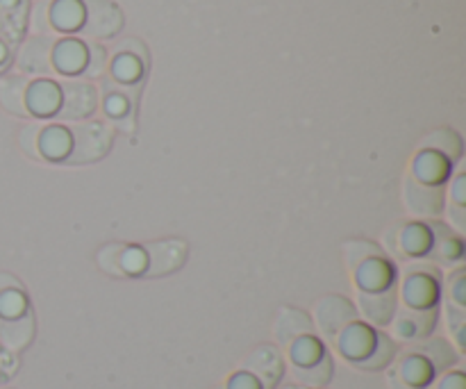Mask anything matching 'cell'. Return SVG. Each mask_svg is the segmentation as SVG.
Here are the masks:
<instances>
[{"mask_svg": "<svg viewBox=\"0 0 466 389\" xmlns=\"http://www.w3.org/2000/svg\"><path fill=\"white\" fill-rule=\"evenodd\" d=\"M73 150L66 155L68 164H91L109 153L114 141V132L107 123L89 121L73 128Z\"/></svg>", "mask_w": 466, "mask_h": 389, "instance_id": "1", "label": "cell"}, {"mask_svg": "<svg viewBox=\"0 0 466 389\" xmlns=\"http://www.w3.org/2000/svg\"><path fill=\"white\" fill-rule=\"evenodd\" d=\"M85 21L82 32L94 39H109L123 26V14L112 0H85Z\"/></svg>", "mask_w": 466, "mask_h": 389, "instance_id": "2", "label": "cell"}, {"mask_svg": "<svg viewBox=\"0 0 466 389\" xmlns=\"http://www.w3.org/2000/svg\"><path fill=\"white\" fill-rule=\"evenodd\" d=\"M317 322L323 337L335 342V337L339 335L346 326L358 322V310H355V305L350 303L349 299H344V296H326V299L317 303Z\"/></svg>", "mask_w": 466, "mask_h": 389, "instance_id": "3", "label": "cell"}, {"mask_svg": "<svg viewBox=\"0 0 466 389\" xmlns=\"http://www.w3.org/2000/svg\"><path fill=\"white\" fill-rule=\"evenodd\" d=\"M62 107L57 112L62 121H80L96 112L98 96H96L94 85L85 80H66L62 85Z\"/></svg>", "mask_w": 466, "mask_h": 389, "instance_id": "4", "label": "cell"}, {"mask_svg": "<svg viewBox=\"0 0 466 389\" xmlns=\"http://www.w3.org/2000/svg\"><path fill=\"white\" fill-rule=\"evenodd\" d=\"M437 328V308L428 310H414V308H400L394 314V335L399 340L414 344L426 337L432 335Z\"/></svg>", "mask_w": 466, "mask_h": 389, "instance_id": "5", "label": "cell"}, {"mask_svg": "<svg viewBox=\"0 0 466 389\" xmlns=\"http://www.w3.org/2000/svg\"><path fill=\"white\" fill-rule=\"evenodd\" d=\"M376 335L378 331H373L369 323L353 322L335 337V346L350 364H358L364 358H369V353L376 346Z\"/></svg>", "mask_w": 466, "mask_h": 389, "instance_id": "6", "label": "cell"}, {"mask_svg": "<svg viewBox=\"0 0 466 389\" xmlns=\"http://www.w3.org/2000/svg\"><path fill=\"white\" fill-rule=\"evenodd\" d=\"M148 269L146 276H168L177 271L187 260V244L182 240H164L146 246Z\"/></svg>", "mask_w": 466, "mask_h": 389, "instance_id": "7", "label": "cell"}, {"mask_svg": "<svg viewBox=\"0 0 466 389\" xmlns=\"http://www.w3.org/2000/svg\"><path fill=\"white\" fill-rule=\"evenodd\" d=\"M244 369L258 378L262 389H273L280 383L282 374H285V360H282L280 351L276 346H259L258 351L248 355Z\"/></svg>", "mask_w": 466, "mask_h": 389, "instance_id": "8", "label": "cell"}, {"mask_svg": "<svg viewBox=\"0 0 466 389\" xmlns=\"http://www.w3.org/2000/svg\"><path fill=\"white\" fill-rule=\"evenodd\" d=\"M405 199L408 208L419 217H437L444 210V189L440 185H426L417 178H408L405 182Z\"/></svg>", "mask_w": 466, "mask_h": 389, "instance_id": "9", "label": "cell"}, {"mask_svg": "<svg viewBox=\"0 0 466 389\" xmlns=\"http://www.w3.org/2000/svg\"><path fill=\"white\" fill-rule=\"evenodd\" d=\"M360 312L373 326H390L396 314V285L382 292H360Z\"/></svg>", "mask_w": 466, "mask_h": 389, "instance_id": "10", "label": "cell"}, {"mask_svg": "<svg viewBox=\"0 0 466 389\" xmlns=\"http://www.w3.org/2000/svg\"><path fill=\"white\" fill-rule=\"evenodd\" d=\"M391 372L412 389L431 387V383L437 378V372L432 369V364L421 353H414V351H405L403 358L394 364Z\"/></svg>", "mask_w": 466, "mask_h": 389, "instance_id": "11", "label": "cell"}, {"mask_svg": "<svg viewBox=\"0 0 466 389\" xmlns=\"http://www.w3.org/2000/svg\"><path fill=\"white\" fill-rule=\"evenodd\" d=\"M53 36H32L18 55V67L25 73L46 76L53 71Z\"/></svg>", "mask_w": 466, "mask_h": 389, "instance_id": "12", "label": "cell"}, {"mask_svg": "<svg viewBox=\"0 0 466 389\" xmlns=\"http://www.w3.org/2000/svg\"><path fill=\"white\" fill-rule=\"evenodd\" d=\"M405 308L414 310H428L435 308L437 299H440V287H437V278L428 276V273H408V281L403 287Z\"/></svg>", "mask_w": 466, "mask_h": 389, "instance_id": "13", "label": "cell"}, {"mask_svg": "<svg viewBox=\"0 0 466 389\" xmlns=\"http://www.w3.org/2000/svg\"><path fill=\"white\" fill-rule=\"evenodd\" d=\"M408 351H414V353H421L428 363L432 364L437 374H444L449 372L451 367H455L460 360L458 351L451 346L449 340L444 337H426L421 342H414Z\"/></svg>", "mask_w": 466, "mask_h": 389, "instance_id": "14", "label": "cell"}, {"mask_svg": "<svg viewBox=\"0 0 466 389\" xmlns=\"http://www.w3.org/2000/svg\"><path fill=\"white\" fill-rule=\"evenodd\" d=\"M312 331H314L312 322H309L308 314L300 312V310L285 308V310H280V314H278L276 337H278V342L285 346V349L291 344V342L299 340V337L312 335Z\"/></svg>", "mask_w": 466, "mask_h": 389, "instance_id": "15", "label": "cell"}, {"mask_svg": "<svg viewBox=\"0 0 466 389\" xmlns=\"http://www.w3.org/2000/svg\"><path fill=\"white\" fill-rule=\"evenodd\" d=\"M35 337V322L25 312L18 319H0V342L12 351H23Z\"/></svg>", "mask_w": 466, "mask_h": 389, "instance_id": "16", "label": "cell"}, {"mask_svg": "<svg viewBox=\"0 0 466 389\" xmlns=\"http://www.w3.org/2000/svg\"><path fill=\"white\" fill-rule=\"evenodd\" d=\"M27 80L23 76H7L0 80V103L16 117H27Z\"/></svg>", "mask_w": 466, "mask_h": 389, "instance_id": "17", "label": "cell"}, {"mask_svg": "<svg viewBox=\"0 0 466 389\" xmlns=\"http://www.w3.org/2000/svg\"><path fill=\"white\" fill-rule=\"evenodd\" d=\"M396 351H399L396 349V342L391 340L390 335H385V333L378 331L376 346H373V351L369 353V358H364L362 363L353 364V367L364 369V372H380V369H387L391 363H394Z\"/></svg>", "mask_w": 466, "mask_h": 389, "instance_id": "18", "label": "cell"}, {"mask_svg": "<svg viewBox=\"0 0 466 389\" xmlns=\"http://www.w3.org/2000/svg\"><path fill=\"white\" fill-rule=\"evenodd\" d=\"M287 351H289L294 367H312V364H317L326 355V349H323V344L314 335L299 337V340H294L287 346Z\"/></svg>", "mask_w": 466, "mask_h": 389, "instance_id": "19", "label": "cell"}, {"mask_svg": "<svg viewBox=\"0 0 466 389\" xmlns=\"http://www.w3.org/2000/svg\"><path fill=\"white\" fill-rule=\"evenodd\" d=\"M358 281L362 292H382L387 287L394 285V278H391L390 267L382 262V258H376L373 262L364 264L358 271Z\"/></svg>", "mask_w": 466, "mask_h": 389, "instance_id": "20", "label": "cell"}, {"mask_svg": "<svg viewBox=\"0 0 466 389\" xmlns=\"http://www.w3.org/2000/svg\"><path fill=\"white\" fill-rule=\"evenodd\" d=\"M25 100H30L27 112L55 114V109L59 107V91L53 82H36V85H32L30 96Z\"/></svg>", "mask_w": 466, "mask_h": 389, "instance_id": "21", "label": "cell"}, {"mask_svg": "<svg viewBox=\"0 0 466 389\" xmlns=\"http://www.w3.org/2000/svg\"><path fill=\"white\" fill-rule=\"evenodd\" d=\"M55 62L64 73H77L86 64V50L80 41H62L55 50Z\"/></svg>", "mask_w": 466, "mask_h": 389, "instance_id": "22", "label": "cell"}, {"mask_svg": "<svg viewBox=\"0 0 466 389\" xmlns=\"http://www.w3.org/2000/svg\"><path fill=\"white\" fill-rule=\"evenodd\" d=\"M432 230H435V246H432V251L428 253V258H435L437 262L441 264H453L458 262L460 258H462V241H460V237L455 235H444V232H440V226H432Z\"/></svg>", "mask_w": 466, "mask_h": 389, "instance_id": "23", "label": "cell"}, {"mask_svg": "<svg viewBox=\"0 0 466 389\" xmlns=\"http://www.w3.org/2000/svg\"><path fill=\"white\" fill-rule=\"evenodd\" d=\"M296 381L305 383L309 387H323L330 383L332 378V358L330 355H323L317 364L312 367H294Z\"/></svg>", "mask_w": 466, "mask_h": 389, "instance_id": "24", "label": "cell"}, {"mask_svg": "<svg viewBox=\"0 0 466 389\" xmlns=\"http://www.w3.org/2000/svg\"><path fill=\"white\" fill-rule=\"evenodd\" d=\"M85 21V9L77 0H57L53 9V23L59 30H76Z\"/></svg>", "mask_w": 466, "mask_h": 389, "instance_id": "25", "label": "cell"}, {"mask_svg": "<svg viewBox=\"0 0 466 389\" xmlns=\"http://www.w3.org/2000/svg\"><path fill=\"white\" fill-rule=\"evenodd\" d=\"M417 180L426 185H440L441 178L446 176V162L435 153H426L417 159Z\"/></svg>", "mask_w": 466, "mask_h": 389, "instance_id": "26", "label": "cell"}, {"mask_svg": "<svg viewBox=\"0 0 466 389\" xmlns=\"http://www.w3.org/2000/svg\"><path fill=\"white\" fill-rule=\"evenodd\" d=\"M41 146H44L46 155L53 159H59V158H66L68 153V146H71V135H68L64 128L55 126V128H48V130L44 132V139H41Z\"/></svg>", "mask_w": 466, "mask_h": 389, "instance_id": "27", "label": "cell"}, {"mask_svg": "<svg viewBox=\"0 0 466 389\" xmlns=\"http://www.w3.org/2000/svg\"><path fill=\"white\" fill-rule=\"evenodd\" d=\"M27 310L23 290H5L0 292V319H18Z\"/></svg>", "mask_w": 466, "mask_h": 389, "instance_id": "28", "label": "cell"}, {"mask_svg": "<svg viewBox=\"0 0 466 389\" xmlns=\"http://www.w3.org/2000/svg\"><path fill=\"white\" fill-rule=\"evenodd\" d=\"M89 62L85 64V76L86 77H100L107 68V50L98 44L89 46V55H86Z\"/></svg>", "mask_w": 466, "mask_h": 389, "instance_id": "29", "label": "cell"}, {"mask_svg": "<svg viewBox=\"0 0 466 389\" xmlns=\"http://www.w3.org/2000/svg\"><path fill=\"white\" fill-rule=\"evenodd\" d=\"M431 237H428V230L423 226H412L403 232V244L410 253H423Z\"/></svg>", "mask_w": 466, "mask_h": 389, "instance_id": "30", "label": "cell"}, {"mask_svg": "<svg viewBox=\"0 0 466 389\" xmlns=\"http://www.w3.org/2000/svg\"><path fill=\"white\" fill-rule=\"evenodd\" d=\"M449 326L455 333L460 349H464V310L455 303H449Z\"/></svg>", "mask_w": 466, "mask_h": 389, "instance_id": "31", "label": "cell"}, {"mask_svg": "<svg viewBox=\"0 0 466 389\" xmlns=\"http://www.w3.org/2000/svg\"><path fill=\"white\" fill-rule=\"evenodd\" d=\"M41 135V126H27L25 130L21 132V146L27 155H32L35 159H41L39 146H36V139Z\"/></svg>", "mask_w": 466, "mask_h": 389, "instance_id": "32", "label": "cell"}, {"mask_svg": "<svg viewBox=\"0 0 466 389\" xmlns=\"http://www.w3.org/2000/svg\"><path fill=\"white\" fill-rule=\"evenodd\" d=\"M48 7L50 3L41 0V3L35 7V14H32V26H35V32H39V35H48L50 32Z\"/></svg>", "mask_w": 466, "mask_h": 389, "instance_id": "33", "label": "cell"}, {"mask_svg": "<svg viewBox=\"0 0 466 389\" xmlns=\"http://www.w3.org/2000/svg\"><path fill=\"white\" fill-rule=\"evenodd\" d=\"M226 389H262V385H259V381L253 376V374L239 372L228 381Z\"/></svg>", "mask_w": 466, "mask_h": 389, "instance_id": "34", "label": "cell"}, {"mask_svg": "<svg viewBox=\"0 0 466 389\" xmlns=\"http://www.w3.org/2000/svg\"><path fill=\"white\" fill-rule=\"evenodd\" d=\"M116 76L121 77V80H132V77L139 76V64H137L135 57H121L116 62Z\"/></svg>", "mask_w": 466, "mask_h": 389, "instance_id": "35", "label": "cell"}, {"mask_svg": "<svg viewBox=\"0 0 466 389\" xmlns=\"http://www.w3.org/2000/svg\"><path fill=\"white\" fill-rule=\"evenodd\" d=\"M437 389H466L464 374L462 372H449L444 378H441Z\"/></svg>", "mask_w": 466, "mask_h": 389, "instance_id": "36", "label": "cell"}, {"mask_svg": "<svg viewBox=\"0 0 466 389\" xmlns=\"http://www.w3.org/2000/svg\"><path fill=\"white\" fill-rule=\"evenodd\" d=\"M451 223H453V226L458 228L460 235H462V232H464V212H462V205H458V208H451Z\"/></svg>", "mask_w": 466, "mask_h": 389, "instance_id": "37", "label": "cell"}, {"mask_svg": "<svg viewBox=\"0 0 466 389\" xmlns=\"http://www.w3.org/2000/svg\"><path fill=\"white\" fill-rule=\"evenodd\" d=\"M5 290H23L21 282L16 278H12L9 273H0V292Z\"/></svg>", "mask_w": 466, "mask_h": 389, "instance_id": "38", "label": "cell"}, {"mask_svg": "<svg viewBox=\"0 0 466 389\" xmlns=\"http://www.w3.org/2000/svg\"><path fill=\"white\" fill-rule=\"evenodd\" d=\"M453 301H455V305L464 308V281H462V276H458V281H455V285H453Z\"/></svg>", "mask_w": 466, "mask_h": 389, "instance_id": "39", "label": "cell"}, {"mask_svg": "<svg viewBox=\"0 0 466 389\" xmlns=\"http://www.w3.org/2000/svg\"><path fill=\"white\" fill-rule=\"evenodd\" d=\"M387 383H390V387H391V389H412V387L405 385V383L400 381V378L396 376L394 372H390V376H387Z\"/></svg>", "mask_w": 466, "mask_h": 389, "instance_id": "40", "label": "cell"}, {"mask_svg": "<svg viewBox=\"0 0 466 389\" xmlns=\"http://www.w3.org/2000/svg\"><path fill=\"white\" fill-rule=\"evenodd\" d=\"M218 389H226V387H218Z\"/></svg>", "mask_w": 466, "mask_h": 389, "instance_id": "41", "label": "cell"}]
</instances>
